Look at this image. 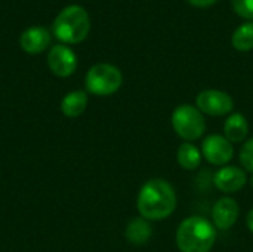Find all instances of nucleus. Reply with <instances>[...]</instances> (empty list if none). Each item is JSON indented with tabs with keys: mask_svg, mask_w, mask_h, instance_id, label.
I'll return each instance as SVG.
<instances>
[{
	"mask_svg": "<svg viewBox=\"0 0 253 252\" xmlns=\"http://www.w3.org/2000/svg\"><path fill=\"white\" fill-rule=\"evenodd\" d=\"M176 202V193L170 183L163 178H151L141 187L136 208L142 218L148 221H162L173 214Z\"/></svg>",
	"mask_w": 253,
	"mask_h": 252,
	"instance_id": "1",
	"label": "nucleus"
},
{
	"mask_svg": "<svg viewBox=\"0 0 253 252\" xmlns=\"http://www.w3.org/2000/svg\"><path fill=\"white\" fill-rule=\"evenodd\" d=\"M216 242V227L205 217L185 218L176 230V247L181 252H211Z\"/></svg>",
	"mask_w": 253,
	"mask_h": 252,
	"instance_id": "2",
	"label": "nucleus"
},
{
	"mask_svg": "<svg viewBox=\"0 0 253 252\" xmlns=\"http://www.w3.org/2000/svg\"><path fill=\"white\" fill-rule=\"evenodd\" d=\"M89 30H90L89 15L79 4H70L64 7L53 22V33L64 43L83 42Z\"/></svg>",
	"mask_w": 253,
	"mask_h": 252,
	"instance_id": "3",
	"label": "nucleus"
},
{
	"mask_svg": "<svg viewBox=\"0 0 253 252\" xmlns=\"http://www.w3.org/2000/svg\"><path fill=\"white\" fill-rule=\"evenodd\" d=\"M170 123L176 135L187 143L199 140L206 131V120L203 113L191 104L178 105L172 113Z\"/></svg>",
	"mask_w": 253,
	"mask_h": 252,
	"instance_id": "4",
	"label": "nucleus"
},
{
	"mask_svg": "<svg viewBox=\"0 0 253 252\" xmlns=\"http://www.w3.org/2000/svg\"><path fill=\"white\" fill-rule=\"evenodd\" d=\"M84 82L86 89L90 94L98 97H108L120 89L123 83V74L116 65L101 62L90 67Z\"/></svg>",
	"mask_w": 253,
	"mask_h": 252,
	"instance_id": "5",
	"label": "nucleus"
},
{
	"mask_svg": "<svg viewBox=\"0 0 253 252\" xmlns=\"http://www.w3.org/2000/svg\"><path fill=\"white\" fill-rule=\"evenodd\" d=\"M196 104L203 114H209L213 117L230 114L234 108V101L231 95L218 89L202 91L196 98Z\"/></svg>",
	"mask_w": 253,
	"mask_h": 252,
	"instance_id": "6",
	"label": "nucleus"
},
{
	"mask_svg": "<svg viewBox=\"0 0 253 252\" xmlns=\"http://www.w3.org/2000/svg\"><path fill=\"white\" fill-rule=\"evenodd\" d=\"M202 156L215 166H227L234 156V149L224 135L212 134L202 144Z\"/></svg>",
	"mask_w": 253,
	"mask_h": 252,
	"instance_id": "7",
	"label": "nucleus"
},
{
	"mask_svg": "<svg viewBox=\"0 0 253 252\" xmlns=\"http://www.w3.org/2000/svg\"><path fill=\"white\" fill-rule=\"evenodd\" d=\"M213 183L216 189L225 195H233L240 192L246 183H248V175L246 171L239 168V166H222L219 168L215 175H213Z\"/></svg>",
	"mask_w": 253,
	"mask_h": 252,
	"instance_id": "8",
	"label": "nucleus"
},
{
	"mask_svg": "<svg viewBox=\"0 0 253 252\" xmlns=\"http://www.w3.org/2000/svg\"><path fill=\"white\" fill-rule=\"evenodd\" d=\"M47 64L53 74L59 77H68L77 68V56L68 46L56 45L47 55Z\"/></svg>",
	"mask_w": 253,
	"mask_h": 252,
	"instance_id": "9",
	"label": "nucleus"
},
{
	"mask_svg": "<svg viewBox=\"0 0 253 252\" xmlns=\"http://www.w3.org/2000/svg\"><path fill=\"white\" fill-rule=\"evenodd\" d=\"M239 203L236 199L225 196L215 202L212 208V223L216 230H230L239 220Z\"/></svg>",
	"mask_w": 253,
	"mask_h": 252,
	"instance_id": "10",
	"label": "nucleus"
},
{
	"mask_svg": "<svg viewBox=\"0 0 253 252\" xmlns=\"http://www.w3.org/2000/svg\"><path fill=\"white\" fill-rule=\"evenodd\" d=\"M49 43L50 34L43 27H30L19 37L21 48L28 53H40L49 46Z\"/></svg>",
	"mask_w": 253,
	"mask_h": 252,
	"instance_id": "11",
	"label": "nucleus"
},
{
	"mask_svg": "<svg viewBox=\"0 0 253 252\" xmlns=\"http://www.w3.org/2000/svg\"><path fill=\"white\" fill-rule=\"evenodd\" d=\"M248 134H249V123H248V119L245 114L233 113L227 117V120L224 123V137L231 144L245 141Z\"/></svg>",
	"mask_w": 253,
	"mask_h": 252,
	"instance_id": "12",
	"label": "nucleus"
},
{
	"mask_svg": "<svg viewBox=\"0 0 253 252\" xmlns=\"http://www.w3.org/2000/svg\"><path fill=\"white\" fill-rule=\"evenodd\" d=\"M125 236L127 242H130L132 245H145L153 236V227L150 221L142 217L133 218L126 226Z\"/></svg>",
	"mask_w": 253,
	"mask_h": 252,
	"instance_id": "13",
	"label": "nucleus"
},
{
	"mask_svg": "<svg viewBox=\"0 0 253 252\" xmlns=\"http://www.w3.org/2000/svg\"><path fill=\"white\" fill-rule=\"evenodd\" d=\"M87 107V95L84 91H73L61 101V110L67 117H79Z\"/></svg>",
	"mask_w": 253,
	"mask_h": 252,
	"instance_id": "14",
	"label": "nucleus"
},
{
	"mask_svg": "<svg viewBox=\"0 0 253 252\" xmlns=\"http://www.w3.org/2000/svg\"><path fill=\"white\" fill-rule=\"evenodd\" d=\"M202 151L193 144V143H187L184 141L176 151V160L178 165L185 169V171H194L200 166L202 163Z\"/></svg>",
	"mask_w": 253,
	"mask_h": 252,
	"instance_id": "15",
	"label": "nucleus"
},
{
	"mask_svg": "<svg viewBox=\"0 0 253 252\" xmlns=\"http://www.w3.org/2000/svg\"><path fill=\"white\" fill-rule=\"evenodd\" d=\"M231 45L239 52H249L253 49V21H248L236 28L231 37Z\"/></svg>",
	"mask_w": 253,
	"mask_h": 252,
	"instance_id": "16",
	"label": "nucleus"
},
{
	"mask_svg": "<svg viewBox=\"0 0 253 252\" xmlns=\"http://www.w3.org/2000/svg\"><path fill=\"white\" fill-rule=\"evenodd\" d=\"M239 159H240V163L245 168V171L253 174V138L243 144Z\"/></svg>",
	"mask_w": 253,
	"mask_h": 252,
	"instance_id": "17",
	"label": "nucleus"
},
{
	"mask_svg": "<svg viewBox=\"0 0 253 252\" xmlns=\"http://www.w3.org/2000/svg\"><path fill=\"white\" fill-rule=\"evenodd\" d=\"M231 4L239 16L253 21V0H231Z\"/></svg>",
	"mask_w": 253,
	"mask_h": 252,
	"instance_id": "18",
	"label": "nucleus"
},
{
	"mask_svg": "<svg viewBox=\"0 0 253 252\" xmlns=\"http://www.w3.org/2000/svg\"><path fill=\"white\" fill-rule=\"evenodd\" d=\"M218 0H188V3L190 4H193L194 7H209V6H212V4H215Z\"/></svg>",
	"mask_w": 253,
	"mask_h": 252,
	"instance_id": "19",
	"label": "nucleus"
},
{
	"mask_svg": "<svg viewBox=\"0 0 253 252\" xmlns=\"http://www.w3.org/2000/svg\"><path fill=\"white\" fill-rule=\"evenodd\" d=\"M246 226L249 229V232L253 233V208L248 212V217H246Z\"/></svg>",
	"mask_w": 253,
	"mask_h": 252,
	"instance_id": "20",
	"label": "nucleus"
},
{
	"mask_svg": "<svg viewBox=\"0 0 253 252\" xmlns=\"http://www.w3.org/2000/svg\"><path fill=\"white\" fill-rule=\"evenodd\" d=\"M251 186L253 187V174H252V178H251Z\"/></svg>",
	"mask_w": 253,
	"mask_h": 252,
	"instance_id": "21",
	"label": "nucleus"
}]
</instances>
